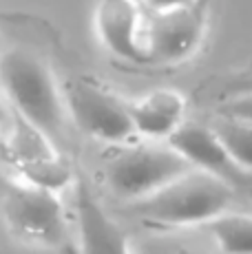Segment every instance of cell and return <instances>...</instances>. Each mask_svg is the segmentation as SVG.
Instances as JSON below:
<instances>
[{
    "mask_svg": "<svg viewBox=\"0 0 252 254\" xmlns=\"http://www.w3.org/2000/svg\"><path fill=\"white\" fill-rule=\"evenodd\" d=\"M246 91H252V71L241 73L239 77H235L228 84V95H237V93H246Z\"/></svg>",
    "mask_w": 252,
    "mask_h": 254,
    "instance_id": "cell-16",
    "label": "cell"
},
{
    "mask_svg": "<svg viewBox=\"0 0 252 254\" xmlns=\"http://www.w3.org/2000/svg\"><path fill=\"white\" fill-rule=\"evenodd\" d=\"M130 254H203L197 248L188 246L186 241L177 239L175 234L155 228L139 237L130 239Z\"/></svg>",
    "mask_w": 252,
    "mask_h": 254,
    "instance_id": "cell-13",
    "label": "cell"
},
{
    "mask_svg": "<svg viewBox=\"0 0 252 254\" xmlns=\"http://www.w3.org/2000/svg\"><path fill=\"white\" fill-rule=\"evenodd\" d=\"M135 133L148 141H168L186 122L188 102L177 89H153L128 102Z\"/></svg>",
    "mask_w": 252,
    "mask_h": 254,
    "instance_id": "cell-10",
    "label": "cell"
},
{
    "mask_svg": "<svg viewBox=\"0 0 252 254\" xmlns=\"http://www.w3.org/2000/svg\"><path fill=\"white\" fill-rule=\"evenodd\" d=\"M71 124L102 144H126L135 137L128 102L95 80H73L64 91Z\"/></svg>",
    "mask_w": 252,
    "mask_h": 254,
    "instance_id": "cell-5",
    "label": "cell"
},
{
    "mask_svg": "<svg viewBox=\"0 0 252 254\" xmlns=\"http://www.w3.org/2000/svg\"><path fill=\"white\" fill-rule=\"evenodd\" d=\"M144 7L139 0H100L95 9V33L115 58L144 64L142 45Z\"/></svg>",
    "mask_w": 252,
    "mask_h": 254,
    "instance_id": "cell-9",
    "label": "cell"
},
{
    "mask_svg": "<svg viewBox=\"0 0 252 254\" xmlns=\"http://www.w3.org/2000/svg\"><path fill=\"white\" fill-rule=\"evenodd\" d=\"M77 254H130V237L120 223L102 208L84 179H77L73 188Z\"/></svg>",
    "mask_w": 252,
    "mask_h": 254,
    "instance_id": "cell-8",
    "label": "cell"
},
{
    "mask_svg": "<svg viewBox=\"0 0 252 254\" xmlns=\"http://www.w3.org/2000/svg\"><path fill=\"white\" fill-rule=\"evenodd\" d=\"M199 0H142V7L148 11H175V9H192Z\"/></svg>",
    "mask_w": 252,
    "mask_h": 254,
    "instance_id": "cell-15",
    "label": "cell"
},
{
    "mask_svg": "<svg viewBox=\"0 0 252 254\" xmlns=\"http://www.w3.org/2000/svg\"><path fill=\"white\" fill-rule=\"evenodd\" d=\"M212 128L230 150V155L237 159V164L252 173V124L221 115Z\"/></svg>",
    "mask_w": 252,
    "mask_h": 254,
    "instance_id": "cell-12",
    "label": "cell"
},
{
    "mask_svg": "<svg viewBox=\"0 0 252 254\" xmlns=\"http://www.w3.org/2000/svg\"><path fill=\"white\" fill-rule=\"evenodd\" d=\"M192 166L168 141L128 146L106 164V186L124 201H139L162 190Z\"/></svg>",
    "mask_w": 252,
    "mask_h": 254,
    "instance_id": "cell-4",
    "label": "cell"
},
{
    "mask_svg": "<svg viewBox=\"0 0 252 254\" xmlns=\"http://www.w3.org/2000/svg\"><path fill=\"white\" fill-rule=\"evenodd\" d=\"M235 190L221 179L190 168L162 190L133 203V212L148 226L159 230L208 226L215 217L226 212Z\"/></svg>",
    "mask_w": 252,
    "mask_h": 254,
    "instance_id": "cell-2",
    "label": "cell"
},
{
    "mask_svg": "<svg viewBox=\"0 0 252 254\" xmlns=\"http://www.w3.org/2000/svg\"><path fill=\"white\" fill-rule=\"evenodd\" d=\"M11 126V117H9V111H7V106H4V102H2V97H0V137L4 135V130Z\"/></svg>",
    "mask_w": 252,
    "mask_h": 254,
    "instance_id": "cell-17",
    "label": "cell"
},
{
    "mask_svg": "<svg viewBox=\"0 0 252 254\" xmlns=\"http://www.w3.org/2000/svg\"><path fill=\"white\" fill-rule=\"evenodd\" d=\"M168 144L186 159L192 168L203 170L212 177L221 179L235 192L252 194V173L237 164L226 144L219 139L212 126L184 122L175 130Z\"/></svg>",
    "mask_w": 252,
    "mask_h": 254,
    "instance_id": "cell-7",
    "label": "cell"
},
{
    "mask_svg": "<svg viewBox=\"0 0 252 254\" xmlns=\"http://www.w3.org/2000/svg\"><path fill=\"white\" fill-rule=\"evenodd\" d=\"M0 56H2V49H0Z\"/></svg>",
    "mask_w": 252,
    "mask_h": 254,
    "instance_id": "cell-18",
    "label": "cell"
},
{
    "mask_svg": "<svg viewBox=\"0 0 252 254\" xmlns=\"http://www.w3.org/2000/svg\"><path fill=\"white\" fill-rule=\"evenodd\" d=\"M139 2H142V0H139Z\"/></svg>",
    "mask_w": 252,
    "mask_h": 254,
    "instance_id": "cell-19",
    "label": "cell"
},
{
    "mask_svg": "<svg viewBox=\"0 0 252 254\" xmlns=\"http://www.w3.org/2000/svg\"><path fill=\"white\" fill-rule=\"evenodd\" d=\"M0 91L20 120L53 144L66 137L69 106L51 66L29 49H7L0 56Z\"/></svg>",
    "mask_w": 252,
    "mask_h": 254,
    "instance_id": "cell-1",
    "label": "cell"
},
{
    "mask_svg": "<svg viewBox=\"0 0 252 254\" xmlns=\"http://www.w3.org/2000/svg\"><path fill=\"white\" fill-rule=\"evenodd\" d=\"M221 115L235 117V120H241V122L252 124V91L230 95L226 104L221 106Z\"/></svg>",
    "mask_w": 252,
    "mask_h": 254,
    "instance_id": "cell-14",
    "label": "cell"
},
{
    "mask_svg": "<svg viewBox=\"0 0 252 254\" xmlns=\"http://www.w3.org/2000/svg\"><path fill=\"white\" fill-rule=\"evenodd\" d=\"M2 217L18 241L42 250H64L69 219L58 190L25 177H2Z\"/></svg>",
    "mask_w": 252,
    "mask_h": 254,
    "instance_id": "cell-3",
    "label": "cell"
},
{
    "mask_svg": "<svg viewBox=\"0 0 252 254\" xmlns=\"http://www.w3.org/2000/svg\"><path fill=\"white\" fill-rule=\"evenodd\" d=\"M203 40V18L197 7L175 11L144 9L142 45L146 62L177 64L199 49Z\"/></svg>",
    "mask_w": 252,
    "mask_h": 254,
    "instance_id": "cell-6",
    "label": "cell"
},
{
    "mask_svg": "<svg viewBox=\"0 0 252 254\" xmlns=\"http://www.w3.org/2000/svg\"><path fill=\"white\" fill-rule=\"evenodd\" d=\"M206 228L224 254H252V214L226 210Z\"/></svg>",
    "mask_w": 252,
    "mask_h": 254,
    "instance_id": "cell-11",
    "label": "cell"
}]
</instances>
